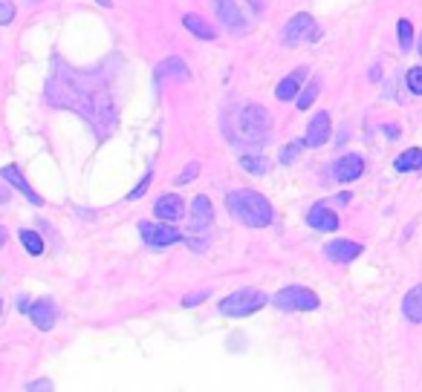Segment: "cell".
Masks as SVG:
<instances>
[{
  "label": "cell",
  "instance_id": "36",
  "mask_svg": "<svg viewBox=\"0 0 422 392\" xmlns=\"http://www.w3.org/2000/svg\"><path fill=\"white\" fill-rule=\"evenodd\" d=\"M4 242H6V228L0 225V245H4Z\"/></svg>",
  "mask_w": 422,
  "mask_h": 392
},
{
  "label": "cell",
  "instance_id": "5",
  "mask_svg": "<svg viewBox=\"0 0 422 392\" xmlns=\"http://www.w3.org/2000/svg\"><path fill=\"white\" fill-rule=\"evenodd\" d=\"M96 130L99 139H107L113 130H116V104H113V96L104 84L96 86L93 93V107H90V118H87Z\"/></svg>",
  "mask_w": 422,
  "mask_h": 392
},
{
  "label": "cell",
  "instance_id": "30",
  "mask_svg": "<svg viewBox=\"0 0 422 392\" xmlns=\"http://www.w3.org/2000/svg\"><path fill=\"white\" fill-rule=\"evenodd\" d=\"M197 173H200V164H197V162H191V164L185 167V173H180V177H177V182H180V185H185V182H191V179L197 177Z\"/></svg>",
  "mask_w": 422,
  "mask_h": 392
},
{
  "label": "cell",
  "instance_id": "17",
  "mask_svg": "<svg viewBox=\"0 0 422 392\" xmlns=\"http://www.w3.org/2000/svg\"><path fill=\"white\" fill-rule=\"evenodd\" d=\"M0 177H4V179H6L12 188H18V191H21V194H23V196L32 202V205H44V199H40V194H35V191L29 188V182L23 179V173H21L15 164H6L4 170H0Z\"/></svg>",
  "mask_w": 422,
  "mask_h": 392
},
{
  "label": "cell",
  "instance_id": "31",
  "mask_svg": "<svg viewBox=\"0 0 422 392\" xmlns=\"http://www.w3.org/2000/svg\"><path fill=\"white\" fill-rule=\"evenodd\" d=\"M148 185H151V173H145V179H142V182H139V185H136V188L128 194V199H139V196L148 191Z\"/></svg>",
  "mask_w": 422,
  "mask_h": 392
},
{
  "label": "cell",
  "instance_id": "20",
  "mask_svg": "<svg viewBox=\"0 0 422 392\" xmlns=\"http://www.w3.org/2000/svg\"><path fill=\"white\" fill-rule=\"evenodd\" d=\"M188 78V67L180 61V58H168L156 67V81L165 84V81H185Z\"/></svg>",
  "mask_w": 422,
  "mask_h": 392
},
{
  "label": "cell",
  "instance_id": "16",
  "mask_svg": "<svg viewBox=\"0 0 422 392\" xmlns=\"http://www.w3.org/2000/svg\"><path fill=\"white\" fill-rule=\"evenodd\" d=\"M26 315L32 318V323H35L40 332H50V329L55 326V306H53L50 300H38V303H32Z\"/></svg>",
  "mask_w": 422,
  "mask_h": 392
},
{
  "label": "cell",
  "instance_id": "14",
  "mask_svg": "<svg viewBox=\"0 0 422 392\" xmlns=\"http://www.w3.org/2000/svg\"><path fill=\"white\" fill-rule=\"evenodd\" d=\"M327 139H330V113L321 110V113L313 116V121H310V127H307L304 142H307V147H321Z\"/></svg>",
  "mask_w": 422,
  "mask_h": 392
},
{
  "label": "cell",
  "instance_id": "12",
  "mask_svg": "<svg viewBox=\"0 0 422 392\" xmlns=\"http://www.w3.org/2000/svg\"><path fill=\"white\" fill-rule=\"evenodd\" d=\"M215 15L223 26H229L232 32H243L246 29V18L243 12L237 9L234 0H215Z\"/></svg>",
  "mask_w": 422,
  "mask_h": 392
},
{
  "label": "cell",
  "instance_id": "33",
  "mask_svg": "<svg viewBox=\"0 0 422 392\" xmlns=\"http://www.w3.org/2000/svg\"><path fill=\"white\" fill-rule=\"evenodd\" d=\"M29 389H32V392H40V389L47 392V389H53V381H47V378H44V381H32Z\"/></svg>",
  "mask_w": 422,
  "mask_h": 392
},
{
  "label": "cell",
  "instance_id": "23",
  "mask_svg": "<svg viewBox=\"0 0 422 392\" xmlns=\"http://www.w3.org/2000/svg\"><path fill=\"white\" fill-rule=\"evenodd\" d=\"M18 240H21V245H23L32 257L44 254V240H40V234H35L32 228H21V231H18Z\"/></svg>",
  "mask_w": 422,
  "mask_h": 392
},
{
  "label": "cell",
  "instance_id": "1",
  "mask_svg": "<svg viewBox=\"0 0 422 392\" xmlns=\"http://www.w3.org/2000/svg\"><path fill=\"white\" fill-rule=\"evenodd\" d=\"M102 81H93L87 75H75L70 69H58L50 75L47 86H44V99L47 104L53 107H64V110H72L84 118H90V107H93V93Z\"/></svg>",
  "mask_w": 422,
  "mask_h": 392
},
{
  "label": "cell",
  "instance_id": "27",
  "mask_svg": "<svg viewBox=\"0 0 422 392\" xmlns=\"http://www.w3.org/2000/svg\"><path fill=\"white\" fill-rule=\"evenodd\" d=\"M396 35H399V47H402V52H408L411 50V43H413V26H411V21H399L396 23Z\"/></svg>",
  "mask_w": 422,
  "mask_h": 392
},
{
  "label": "cell",
  "instance_id": "28",
  "mask_svg": "<svg viewBox=\"0 0 422 392\" xmlns=\"http://www.w3.org/2000/svg\"><path fill=\"white\" fill-rule=\"evenodd\" d=\"M405 84L413 96H422V67H411L405 75Z\"/></svg>",
  "mask_w": 422,
  "mask_h": 392
},
{
  "label": "cell",
  "instance_id": "26",
  "mask_svg": "<svg viewBox=\"0 0 422 392\" xmlns=\"http://www.w3.org/2000/svg\"><path fill=\"white\" fill-rule=\"evenodd\" d=\"M318 90H321V84L318 81H310L304 90L298 93V110H310V104L318 99Z\"/></svg>",
  "mask_w": 422,
  "mask_h": 392
},
{
  "label": "cell",
  "instance_id": "22",
  "mask_svg": "<svg viewBox=\"0 0 422 392\" xmlns=\"http://www.w3.org/2000/svg\"><path fill=\"white\" fill-rule=\"evenodd\" d=\"M394 167H396L399 173L419 170V167H422V147H408L405 153H399L396 162H394Z\"/></svg>",
  "mask_w": 422,
  "mask_h": 392
},
{
  "label": "cell",
  "instance_id": "11",
  "mask_svg": "<svg viewBox=\"0 0 422 392\" xmlns=\"http://www.w3.org/2000/svg\"><path fill=\"white\" fill-rule=\"evenodd\" d=\"M307 225L315 228V231L332 234V231H339V213L330 211L327 205H313V208L307 211Z\"/></svg>",
  "mask_w": 422,
  "mask_h": 392
},
{
  "label": "cell",
  "instance_id": "29",
  "mask_svg": "<svg viewBox=\"0 0 422 392\" xmlns=\"http://www.w3.org/2000/svg\"><path fill=\"white\" fill-rule=\"evenodd\" d=\"M15 21V4L12 0H0V26H9Z\"/></svg>",
  "mask_w": 422,
  "mask_h": 392
},
{
  "label": "cell",
  "instance_id": "13",
  "mask_svg": "<svg viewBox=\"0 0 422 392\" xmlns=\"http://www.w3.org/2000/svg\"><path fill=\"white\" fill-rule=\"evenodd\" d=\"M183 211H185V205H183V196H177V194H165V196H159L156 205H153L156 220H162V223H174V220H180Z\"/></svg>",
  "mask_w": 422,
  "mask_h": 392
},
{
  "label": "cell",
  "instance_id": "2",
  "mask_svg": "<svg viewBox=\"0 0 422 392\" xmlns=\"http://www.w3.org/2000/svg\"><path fill=\"white\" fill-rule=\"evenodd\" d=\"M226 136L232 145H249L261 147L269 136V113L261 104H243L237 107L226 121Z\"/></svg>",
  "mask_w": 422,
  "mask_h": 392
},
{
  "label": "cell",
  "instance_id": "35",
  "mask_svg": "<svg viewBox=\"0 0 422 392\" xmlns=\"http://www.w3.org/2000/svg\"><path fill=\"white\" fill-rule=\"evenodd\" d=\"M6 202H9V191L0 188V205H6Z\"/></svg>",
  "mask_w": 422,
  "mask_h": 392
},
{
  "label": "cell",
  "instance_id": "10",
  "mask_svg": "<svg viewBox=\"0 0 422 392\" xmlns=\"http://www.w3.org/2000/svg\"><path fill=\"white\" fill-rule=\"evenodd\" d=\"M362 173H364V159L359 153H347L332 164V177L339 182H356Z\"/></svg>",
  "mask_w": 422,
  "mask_h": 392
},
{
  "label": "cell",
  "instance_id": "24",
  "mask_svg": "<svg viewBox=\"0 0 422 392\" xmlns=\"http://www.w3.org/2000/svg\"><path fill=\"white\" fill-rule=\"evenodd\" d=\"M307 147V142L304 139H295V142H289V145H283L281 147V153H278V159H281V164H292L295 159L301 156V150Z\"/></svg>",
  "mask_w": 422,
  "mask_h": 392
},
{
  "label": "cell",
  "instance_id": "3",
  "mask_svg": "<svg viewBox=\"0 0 422 392\" xmlns=\"http://www.w3.org/2000/svg\"><path fill=\"white\" fill-rule=\"evenodd\" d=\"M226 208L249 228H266L272 223V205L258 191H232V194H226Z\"/></svg>",
  "mask_w": 422,
  "mask_h": 392
},
{
  "label": "cell",
  "instance_id": "15",
  "mask_svg": "<svg viewBox=\"0 0 422 392\" xmlns=\"http://www.w3.org/2000/svg\"><path fill=\"white\" fill-rule=\"evenodd\" d=\"M362 251H364V248H362L359 242H350V240H332V242H327V248H324V254H327L330 259H335V263H350V259H356Z\"/></svg>",
  "mask_w": 422,
  "mask_h": 392
},
{
  "label": "cell",
  "instance_id": "19",
  "mask_svg": "<svg viewBox=\"0 0 422 392\" xmlns=\"http://www.w3.org/2000/svg\"><path fill=\"white\" fill-rule=\"evenodd\" d=\"M402 315L411 323H422V283H416L405 297H402Z\"/></svg>",
  "mask_w": 422,
  "mask_h": 392
},
{
  "label": "cell",
  "instance_id": "37",
  "mask_svg": "<svg viewBox=\"0 0 422 392\" xmlns=\"http://www.w3.org/2000/svg\"><path fill=\"white\" fill-rule=\"evenodd\" d=\"M0 315H4V300H0Z\"/></svg>",
  "mask_w": 422,
  "mask_h": 392
},
{
  "label": "cell",
  "instance_id": "38",
  "mask_svg": "<svg viewBox=\"0 0 422 392\" xmlns=\"http://www.w3.org/2000/svg\"><path fill=\"white\" fill-rule=\"evenodd\" d=\"M419 55H422V38H419Z\"/></svg>",
  "mask_w": 422,
  "mask_h": 392
},
{
  "label": "cell",
  "instance_id": "6",
  "mask_svg": "<svg viewBox=\"0 0 422 392\" xmlns=\"http://www.w3.org/2000/svg\"><path fill=\"white\" fill-rule=\"evenodd\" d=\"M272 303L281 312H315L321 306V297L304 286H286L272 297Z\"/></svg>",
  "mask_w": 422,
  "mask_h": 392
},
{
  "label": "cell",
  "instance_id": "7",
  "mask_svg": "<svg viewBox=\"0 0 422 392\" xmlns=\"http://www.w3.org/2000/svg\"><path fill=\"white\" fill-rule=\"evenodd\" d=\"M266 306V297L258 289H240L220 303V315L226 318H249Z\"/></svg>",
  "mask_w": 422,
  "mask_h": 392
},
{
  "label": "cell",
  "instance_id": "8",
  "mask_svg": "<svg viewBox=\"0 0 422 392\" xmlns=\"http://www.w3.org/2000/svg\"><path fill=\"white\" fill-rule=\"evenodd\" d=\"M321 38V29L315 23L313 15L301 12V15H292L286 29H283V40L286 43H301V40H318Z\"/></svg>",
  "mask_w": 422,
  "mask_h": 392
},
{
  "label": "cell",
  "instance_id": "18",
  "mask_svg": "<svg viewBox=\"0 0 422 392\" xmlns=\"http://www.w3.org/2000/svg\"><path fill=\"white\" fill-rule=\"evenodd\" d=\"M304 75H307V69H295V72H289L283 81H278V86H275L278 101H292V99H298L301 84H304Z\"/></svg>",
  "mask_w": 422,
  "mask_h": 392
},
{
  "label": "cell",
  "instance_id": "25",
  "mask_svg": "<svg viewBox=\"0 0 422 392\" xmlns=\"http://www.w3.org/2000/svg\"><path fill=\"white\" fill-rule=\"evenodd\" d=\"M240 164H243V170H246V173H255V177H261V173H266V170H269V162H266L264 156H243V159H240Z\"/></svg>",
  "mask_w": 422,
  "mask_h": 392
},
{
  "label": "cell",
  "instance_id": "32",
  "mask_svg": "<svg viewBox=\"0 0 422 392\" xmlns=\"http://www.w3.org/2000/svg\"><path fill=\"white\" fill-rule=\"evenodd\" d=\"M208 297V289L205 291H197V294H191V297H183V306H197L200 300H205Z\"/></svg>",
  "mask_w": 422,
  "mask_h": 392
},
{
  "label": "cell",
  "instance_id": "4",
  "mask_svg": "<svg viewBox=\"0 0 422 392\" xmlns=\"http://www.w3.org/2000/svg\"><path fill=\"white\" fill-rule=\"evenodd\" d=\"M211 225H215V211H211V199L208 196H194L191 202V223L185 231V242L194 251H205L208 240H211Z\"/></svg>",
  "mask_w": 422,
  "mask_h": 392
},
{
  "label": "cell",
  "instance_id": "21",
  "mask_svg": "<svg viewBox=\"0 0 422 392\" xmlns=\"http://www.w3.org/2000/svg\"><path fill=\"white\" fill-rule=\"evenodd\" d=\"M183 26H185L191 35L205 38V40H215V38H217V32H215V29H211V26H208L200 15H191V12H188V15H183Z\"/></svg>",
  "mask_w": 422,
  "mask_h": 392
},
{
  "label": "cell",
  "instance_id": "34",
  "mask_svg": "<svg viewBox=\"0 0 422 392\" xmlns=\"http://www.w3.org/2000/svg\"><path fill=\"white\" fill-rule=\"evenodd\" d=\"M18 312H29V300H26V297L18 300Z\"/></svg>",
  "mask_w": 422,
  "mask_h": 392
},
{
  "label": "cell",
  "instance_id": "9",
  "mask_svg": "<svg viewBox=\"0 0 422 392\" xmlns=\"http://www.w3.org/2000/svg\"><path fill=\"white\" fill-rule=\"evenodd\" d=\"M139 234L151 248H165V245H174V242L185 240L183 231H177L171 225H162V220L159 223H139Z\"/></svg>",
  "mask_w": 422,
  "mask_h": 392
}]
</instances>
